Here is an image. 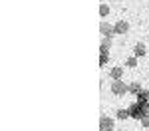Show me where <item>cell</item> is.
<instances>
[{
  "mask_svg": "<svg viewBox=\"0 0 149 131\" xmlns=\"http://www.w3.org/2000/svg\"><path fill=\"white\" fill-rule=\"evenodd\" d=\"M109 78H111V80H121V78H123V68H121V66H113V68H111V70H109Z\"/></svg>",
  "mask_w": 149,
  "mask_h": 131,
  "instance_id": "6",
  "label": "cell"
},
{
  "mask_svg": "<svg viewBox=\"0 0 149 131\" xmlns=\"http://www.w3.org/2000/svg\"><path fill=\"white\" fill-rule=\"evenodd\" d=\"M137 97H139V101H149V91L141 89V91L137 94Z\"/></svg>",
  "mask_w": 149,
  "mask_h": 131,
  "instance_id": "12",
  "label": "cell"
},
{
  "mask_svg": "<svg viewBox=\"0 0 149 131\" xmlns=\"http://www.w3.org/2000/svg\"><path fill=\"white\" fill-rule=\"evenodd\" d=\"M127 30H129V24L125 20H117L113 24V32L115 34H127Z\"/></svg>",
  "mask_w": 149,
  "mask_h": 131,
  "instance_id": "5",
  "label": "cell"
},
{
  "mask_svg": "<svg viewBox=\"0 0 149 131\" xmlns=\"http://www.w3.org/2000/svg\"><path fill=\"white\" fill-rule=\"evenodd\" d=\"M133 54H135V58H141V56H145L147 54V48H145V44H135V48H133Z\"/></svg>",
  "mask_w": 149,
  "mask_h": 131,
  "instance_id": "7",
  "label": "cell"
},
{
  "mask_svg": "<svg viewBox=\"0 0 149 131\" xmlns=\"http://www.w3.org/2000/svg\"><path fill=\"white\" fill-rule=\"evenodd\" d=\"M125 66H127V68H137V58H135V56L127 58L125 60Z\"/></svg>",
  "mask_w": 149,
  "mask_h": 131,
  "instance_id": "9",
  "label": "cell"
},
{
  "mask_svg": "<svg viewBox=\"0 0 149 131\" xmlns=\"http://www.w3.org/2000/svg\"><path fill=\"white\" fill-rule=\"evenodd\" d=\"M107 14H109V6H107V4H100V16L105 18Z\"/></svg>",
  "mask_w": 149,
  "mask_h": 131,
  "instance_id": "11",
  "label": "cell"
},
{
  "mask_svg": "<svg viewBox=\"0 0 149 131\" xmlns=\"http://www.w3.org/2000/svg\"><path fill=\"white\" fill-rule=\"evenodd\" d=\"M129 91L137 95L139 91H141V83H139V82H131V83H129Z\"/></svg>",
  "mask_w": 149,
  "mask_h": 131,
  "instance_id": "8",
  "label": "cell"
},
{
  "mask_svg": "<svg viewBox=\"0 0 149 131\" xmlns=\"http://www.w3.org/2000/svg\"><path fill=\"white\" fill-rule=\"evenodd\" d=\"M141 125H143L145 129H149V115H145V117L141 119Z\"/></svg>",
  "mask_w": 149,
  "mask_h": 131,
  "instance_id": "15",
  "label": "cell"
},
{
  "mask_svg": "<svg viewBox=\"0 0 149 131\" xmlns=\"http://www.w3.org/2000/svg\"><path fill=\"white\" fill-rule=\"evenodd\" d=\"M145 115H147V113H145V109H143L141 105H133L131 109H129V117H135V119H139V121L145 117Z\"/></svg>",
  "mask_w": 149,
  "mask_h": 131,
  "instance_id": "4",
  "label": "cell"
},
{
  "mask_svg": "<svg viewBox=\"0 0 149 131\" xmlns=\"http://www.w3.org/2000/svg\"><path fill=\"white\" fill-rule=\"evenodd\" d=\"M100 131H113V119L107 117V115H102V119H100Z\"/></svg>",
  "mask_w": 149,
  "mask_h": 131,
  "instance_id": "2",
  "label": "cell"
},
{
  "mask_svg": "<svg viewBox=\"0 0 149 131\" xmlns=\"http://www.w3.org/2000/svg\"><path fill=\"white\" fill-rule=\"evenodd\" d=\"M100 32H102V36L103 38H113L115 36V32H113V26H109V24L103 20L102 24H100Z\"/></svg>",
  "mask_w": 149,
  "mask_h": 131,
  "instance_id": "3",
  "label": "cell"
},
{
  "mask_svg": "<svg viewBox=\"0 0 149 131\" xmlns=\"http://www.w3.org/2000/svg\"><path fill=\"white\" fill-rule=\"evenodd\" d=\"M107 60H109V56H107V52H102V58H100V64H102V66H105V64H107Z\"/></svg>",
  "mask_w": 149,
  "mask_h": 131,
  "instance_id": "14",
  "label": "cell"
},
{
  "mask_svg": "<svg viewBox=\"0 0 149 131\" xmlns=\"http://www.w3.org/2000/svg\"><path fill=\"white\" fill-rule=\"evenodd\" d=\"M117 119H127L129 117V109H117Z\"/></svg>",
  "mask_w": 149,
  "mask_h": 131,
  "instance_id": "10",
  "label": "cell"
},
{
  "mask_svg": "<svg viewBox=\"0 0 149 131\" xmlns=\"http://www.w3.org/2000/svg\"><path fill=\"white\" fill-rule=\"evenodd\" d=\"M109 46H111V38H103V40H102V48L109 50Z\"/></svg>",
  "mask_w": 149,
  "mask_h": 131,
  "instance_id": "13",
  "label": "cell"
},
{
  "mask_svg": "<svg viewBox=\"0 0 149 131\" xmlns=\"http://www.w3.org/2000/svg\"><path fill=\"white\" fill-rule=\"evenodd\" d=\"M109 89H111L113 95H125L129 91V85L123 83V80H115V82H111V87Z\"/></svg>",
  "mask_w": 149,
  "mask_h": 131,
  "instance_id": "1",
  "label": "cell"
}]
</instances>
